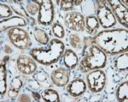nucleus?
<instances>
[{"mask_svg":"<svg viewBox=\"0 0 128 102\" xmlns=\"http://www.w3.org/2000/svg\"><path fill=\"white\" fill-rule=\"evenodd\" d=\"M52 32L56 38H62L65 36V31H64L63 26L58 22L55 23L52 26Z\"/></svg>","mask_w":128,"mask_h":102,"instance_id":"23","label":"nucleus"},{"mask_svg":"<svg viewBox=\"0 0 128 102\" xmlns=\"http://www.w3.org/2000/svg\"><path fill=\"white\" fill-rule=\"evenodd\" d=\"M114 66L120 71H126L128 68V54L125 53L114 60Z\"/></svg>","mask_w":128,"mask_h":102,"instance_id":"19","label":"nucleus"},{"mask_svg":"<svg viewBox=\"0 0 128 102\" xmlns=\"http://www.w3.org/2000/svg\"><path fill=\"white\" fill-rule=\"evenodd\" d=\"M40 3V11L38 15V22L43 26H49L54 20V7L52 1L44 0Z\"/></svg>","mask_w":128,"mask_h":102,"instance_id":"7","label":"nucleus"},{"mask_svg":"<svg viewBox=\"0 0 128 102\" xmlns=\"http://www.w3.org/2000/svg\"><path fill=\"white\" fill-rule=\"evenodd\" d=\"M43 100L44 101H50V102H58L60 101L59 95L56 90L50 89H47L42 92L41 94Z\"/></svg>","mask_w":128,"mask_h":102,"instance_id":"20","label":"nucleus"},{"mask_svg":"<svg viewBox=\"0 0 128 102\" xmlns=\"http://www.w3.org/2000/svg\"><path fill=\"white\" fill-rule=\"evenodd\" d=\"M120 3L122 4L124 7H126V8H127V2L126 1H120Z\"/></svg>","mask_w":128,"mask_h":102,"instance_id":"31","label":"nucleus"},{"mask_svg":"<svg viewBox=\"0 0 128 102\" xmlns=\"http://www.w3.org/2000/svg\"><path fill=\"white\" fill-rule=\"evenodd\" d=\"M73 3H74V4L78 5V4H80V3H82V1H73Z\"/></svg>","mask_w":128,"mask_h":102,"instance_id":"32","label":"nucleus"},{"mask_svg":"<svg viewBox=\"0 0 128 102\" xmlns=\"http://www.w3.org/2000/svg\"><path fill=\"white\" fill-rule=\"evenodd\" d=\"M116 98L118 101L126 102L128 98V82L126 81L118 87L116 92Z\"/></svg>","mask_w":128,"mask_h":102,"instance_id":"18","label":"nucleus"},{"mask_svg":"<svg viewBox=\"0 0 128 102\" xmlns=\"http://www.w3.org/2000/svg\"><path fill=\"white\" fill-rule=\"evenodd\" d=\"M12 15V10L9 6L1 3L0 4V17L1 18H6L10 17Z\"/></svg>","mask_w":128,"mask_h":102,"instance_id":"24","label":"nucleus"},{"mask_svg":"<svg viewBox=\"0 0 128 102\" xmlns=\"http://www.w3.org/2000/svg\"><path fill=\"white\" fill-rule=\"evenodd\" d=\"M96 15L99 24L105 29L115 26L116 19L105 1H96Z\"/></svg>","mask_w":128,"mask_h":102,"instance_id":"4","label":"nucleus"},{"mask_svg":"<svg viewBox=\"0 0 128 102\" xmlns=\"http://www.w3.org/2000/svg\"><path fill=\"white\" fill-rule=\"evenodd\" d=\"M32 95H34V98L35 101H40V95H38V94H36L35 92H32Z\"/></svg>","mask_w":128,"mask_h":102,"instance_id":"29","label":"nucleus"},{"mask_svg":"<svg viewBox=\"0 0 128 102\" xmlns=\"http://www.w3.org/2000/svg\"><path fill=\"white\" fill-rule=\"evenodd\" d=\"M83 55L80 67L84 72L104 68L106 66L107 57L105 53L96 44H90V46L84 48Z\"/></svg>","mask_w":128,"mask_h":102,"instance_id":"3","label":"nucleus"},{"mask_svg":"<svg viewBox=\"0 0 128 102\" xmlns=\"http://www.w3.org/2000/svg\"><path fill=\"white\" fill-rule=\"evenodd\" d=\"M109 4L112 8V12L114 15H115L119 20V22L124 26H128V12L127 8L120 3L118 0H110L108 1Z\"/></svg>","mask_w":128,"mask_h":102,"instance_id":"9","label":"nucleus"},{"mask_svg":"<svg viewBox=\"0 0 128 102\" xmlns=\"http://www.w3.org/2000/svg\"><path fill=\"white\" fill-rule=\"evenodd\" d=\"M18 101H30V98L28 97L26 95H22L20 96Z\"/></svg>","mask_w":128,"mask_h":102,"instance_id":"28","label":"nucleus"},{"mask_svg":"<svg viewBox=\"0 0 128 102\" xmlns=\"http://www.w3.org/2000/svg\"><path fill=\"white\" fill-rule=\"evenodd\" d=\"M4 50H5V52L6 53H11V49H10L8 45H6L4 47Z\"/></svg>","mask_w":128,"mask_h":102,"instance_id":"30","label":"nucleus"},{"mask_svg":"<svg viewBox=\"0 0 128 102\" xmlns=\"http://www.w3.org/2000/svg\"><path fill=\"white\" fill-rule=\"evenodd\" d=\"M26 11L29 15H34L40 11V6L37 3H34V1L28 2V5H26Z\"/></svg>","mask_w":128,"mask_h":102,"instance_id":"25","label":"nucleus"},{"mask_svg":"<svg viewBox=\"0 0 128 102\" xmlns=\"http://www.w3.org/2000/svg\"><path fill=\"white\" fill-rule=\"evenodd\" d=\"M63 63L66 67L69 69L74 68L78 64V57L71 50H66L63 56Z\"/></svg>","mask_w":128,"mask_h":102,"instance_id":"15","label":"nucleus"},{"mask_svg":"<svg viewBox=\"0 0 128 102\" xmlns=\"http://www.w3.org/2000/svg\"><path fill=\"white\" fill-rule=\"evenodd\" d=\"M26 25V21L22 17L19 16H13L9 19H6L4 20H1L0 22V30L1 32L5 31L10 28H16L17 26H25Z\"/></svg>","mask_w":128,"mask_h":102,"instance_id":"13","label":"nucleus"},{"mask_svg":"<svg viewBox=\"0 0 128 102\" xmlns=\"http://www.w3.org/2000/svg\"><path fill=\"white\" fill-rule=\"evenodd\" d=\"M65 25L68 29L75 32H82L86 26L84 17L79 12H70L65 15Z\"/></svg>","mask_w":128,"mask_h":102,"instance_id":"8","label":"nucleus"},{"mask_svg":"<svg viewBox=\"0 0 128 102\" xmlns=\"http://www.w3.org/2000/svg\"><path fill=\"white\" fill-rule=\"evenodd\" d=\"M99 27V22L96 17L93 15H89L86 19V28L87 32L90 34H93Z\"/></svg>","mask_w":128,"mask_h":102,"instance_id":"16","label":"nucleus"},{"mask_svg":"<svg viewBox=\"0 0 128 102\" xmlns=\"http://www.w3.org/2000/svg\"><path fill=\"white\" fill-rule=\"evenodd\" d=\"M22 87V81L20 78L15 77L12 79L11 83H10V90L8 92V95L10 98H15L19 93L20 88Z\"/></svg>","mask_w":128,"mask_h":102,"instance_id":"17","label":"nucleus"},{"mask_svg":"<svg viewBox=\"0 0 128 102\" xmlns=\"http://www.w3.org/2000/svg\"><path fill=\"white\" fill-rule=\"evenodd\" d=\"M86 90V83L80 78L74 79L68 86V92L71 96L78 97L82 95Z\"/></svg>","mask_w":128,"mask_h":102,"instance_id":"12","label":"nucleus"},{"mask_svg":"<svg viewBox=\"0 0 128 102\" xmlns=\"http://www.w3.org/2000/svg\"><path fill=\"white\" fill-rule=\"evenodd\" d=\"M86 80L89 89L93 93H99L104 89L106 84V75L102 71L96 69L89 73Z\"/></svg>","mask_w":128,"mask_h":102,"instance_id":"6","label":"nucleus"},{"mask_svg":"<svg viewBox=\"0 0 128 102\" xmlns=\"http://www.w3.org/2000/svg\"><path fill=\"white\" fill-rule=\"evenodd\" d=\"M6 71H5V65L4 60L1 62V66H0V92H1V95L3 96L6 92Z\"/></svg>","mask_w":128,"mask_h":102,"instance_id":"21","label":"nucleus"},{"mask_svg":"<svg viewBox=\"0 0 128 102\" xmlns=\"http://www.w3.org/2000/svg\"><path fill=\"white\" fill-rule=\"evenodd\" d=\"M60 6H61L62 10H71L74 7V3L73 1H60Z\"/></svg>","mask_w":128,"mask_h":102,"instance_id":"27","label":"nucleus"},{"mask_svg":"<svg viewBox=\"0 0 128 102\" xmlns=\"http://www.w3.org/2000/svg\"><path fill=\"white\" fill-rule=\"evenodd\" d=\"M50 78L55 85L58 87H63L68 83L69 74L66 69L61 67V68H58L52 71Z\"/></svg>","mask_w":128,"mask_h":102,"instance_id":"11","label":"nucleus"},{"mask_svg":"<svg viewBox=\"0 0 128 102\" xmlns=\"http://www.w3.org/2000/svg\"><path fill=\"white\" fill-rule=\"evenodd\" d=\"M34 38L37 42H38L41 44H47L49 43V38L46 32L42 29H37L34 30Z\"/></svg>","mask_w":128,"mask_h":102,"instance_id":"22","label":"nucleus"},{"mask_svg":"<svg viewBox=\"0 0 128 102\" xmlns=\"http://www.w3.org/2000/svg\"><path fill=\"white\" fill-rule=\"evenodd\" d=\"M10 7H11V9H13V11L15 12V13L18 14L19 15L23 16V17L26 18V19L28 20V22L31 24V26H34L35 25V23H36L35 20L34 19V18L30 17L29 14L26 12V10H25L23 6H22V4L20 3V2H18V1H10Z\"/></svg>","mask_w":128,"mask_h":102,"instance_id":"14","label":"nucleus"},{"mask_svg":"<svg viewBox=\"0 0 128 102\" xmlns=\"http://www.w3.org/2000/svg\"><path fill=\"white\" fill-rule=\"evenodd\" d=\"M65 46L63 43L56 38L50 41L48 50L44 49H34L30 51V55L37 62L44 66L54 64L59 60L64 53Z\"/></svg>","mask_w":128,"mask_h":102,"instance_id":"2","label":"nucleus"},{"mask_svg":"<svg viewBox=\"0 0 128 102\" xmlns=\"http://www.w3.org/2000/svg\"><path fill=\"white\" fill-rule=\"evenodd\" d=\"M69 42L70 44L75 49H79L81 46V41L80 37L74 34H69Z\"/></svg>","mask_w":128,"mask_h":102,"instance_id":"26","label":"nucleus"},{"mask_svg":"<svg viewBox=\"0 0 128 102\" xmlns=\"http://www.w3.org/2000/svg\"><path fill=\"white\" fill-rule=\"evenodd\" d=\"M93 44L110 55L120 54L128 49V32L120 28L102 31L93 38Z\"/></svg>","mask_w":128,"mask_h":102,"instance_id":"1","label":"nucleus"},{"mask_svg":"<svg viewBox=\"0 0 128 102\" xmlns=\"http://www.w3.org/2000/svg\"><path fill=\"white\" fill-rule=\"evenodd\" d=\"M17 68L23 74L30 75L37 71V65L32 58L20 54L17 59Z\"/></svg>","mask_w":128,"mask_h":102,"instance_id":"10","label":"nucleus"},{"mask_svg":"<svg viewBox=\"0 0 128 102\" xmlns=\"http://www.w3.org/2000/svg\"><path fill=\"white\" fill-rule=\"evenodd\" d=\"M8 37L11 44L20 50H26L31 46V39L28 33L22 28H12L8 32Z\"/></svg>","mask_w":128,"mask_h":102,"instance_id":"5","label":"nucleus"}]
</instances>
